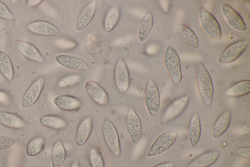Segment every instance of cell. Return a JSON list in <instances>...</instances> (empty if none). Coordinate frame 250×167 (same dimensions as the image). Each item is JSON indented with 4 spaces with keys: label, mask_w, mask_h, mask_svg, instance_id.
<instances>
[{
    "label": "cell",
    "mask_w": 250,
    "mask_h": 167,
    "mask_svg": "<svg viewBox=\"0 0 250 167\" xmlns=\"http://www.w3.org/2000/svg\"><path fill=\"white\" fill-rule=\"evenodd\" d=\"M196 77L202 101L206 106L210 107L212 102L214 87L210 75L202 63L196 66Z\"/></svg>",
    "instance_id": "6da1fadb"
},
{
    "label": "cell",
    "mask_w": 250,
    "mask_h": 167,
    "mask_svg": "<svg viewBox=\"0 0 250 167\" xmlns=\"http://www.w3.org/2000/svg\"><path fill=\"white\" fill-rule=\"evenodd\" d=\"M102 131L104 140L108 148L115 157L121 154L119 136L113 122L107 116H104L102 124Z\"/></svg>",
    "instance_id": "7a4b0ae2"
},
{
    "label": "cell",
    "mask_w": 250,
    "mask_h": 167,
    "mask_svg": "<svg viewBox=\"0 0 250 167\" xmlns=\"http://www.w3.org/2000/svg\"><path fill=\"white\" fill-rule=\"evenodd\" d=\"M164 63L174 84H179L182 79L180 59L175 48L171 45L166 47L164 54Z\"/></svg>",
    "instance_id": "3957f363"
},
{
    "label": "cell",
    "mask_w": 250,
    "mask_h": 167,
    "mask_svg": "<svg viewBox=\"0 0 250 167\" xmlns=\"http://www.w3.org/2000/svg\"><path fill=\"white\" fill-rule=\"evenodd\" d=\"M177 138L175 131L166 132L158 136L149 146L146 156L153 157L159 155L168 150Z\"/></svg>",
    "instance_id": "277c9868"
},
{
    "label": "cell",
    "mask_w": 250,
    "mask_h": 167,
    "mask_svg": "<svg viewBox=\"0 0 250 167\" xmlns=\"http://www.w3.org/2000/svg\"><path fill=\"white\" fill-rule=\"evenodd\" d=\"M198 15L200 24L206 33L214 39L220 40L222 31L215 17L204 6L199 8Z\"/></svg>",
    "instance_id": "5b68a950"
},
{
    "label": "cell",
    "mask_w": 250,
    "mask_h": 167,
    "mask_svg": "<svg viewBox=\"0 0 250 167\" xmlns=\"http://www.w3.org/2000/svg\"><path fill=\"white\" fill-rule=\"evenodd\" d=\"M145 103L149 115L152 118L157 116L161 105V97L158 87L152 78H149L146 85Z\"/></svg>",
    "instance_id": "8992f818"
},
{
    "label": "cell",
    "mask_w": 250,
    "mask_h": 167,
    "mask_svg": "<svg viewBox=\"0 0 250 167\" xmlns=\"http://www.w3.org/2000/svg\"><path fill=\"white\" fill-rule=\"evenodd\" d=\"M114 81L120 92L125 93L128 91L130 84L129 72L126 63L121 57L118 58L115 66Z\"/></svg>",
    "instance_id": "52a82bcc"
},
{
    "label": "cell",
    "mask_w": 250,
    "mask_h": 167,
    "mask_svg": "<svg viewBox=\"0 0 250 167\" xmlns=\"http://www.w3.org/2000/svg\"><path fill=\"white\" fill-rule=\"evenodd\" d=\"M248 45L249 41L246 39L233 42L220 54L217 60L218 63L225 64L234 61L244 52Z\"/></svg>",
    "instance_id": "ba28073f"
},
{
    "label": "cell",
    "mask_w": 250,
    "mask_h": 167,
    "mask_svg": "<svg viewBox=\"0 0 250 167\" xmlns=\"http://www.w3.org/2000/svg\"><path fill=\"white\" fill-rule=\"evenodd\" d=\"M125 125L127 132L132 143L134 144H138L142 136V123L138 115L132 107H130L128 110Z\"/></svg>",
    "instance_id": "9c48e42d"
},
{
    "label": "cell",
    "mask_w": 250,
    "mask_h": 167,
    "mask_svg": "<svg viewBox=\"0 0 250 167\" xmlns=\"http://www.w3.org/2000/svg\"><path fill=\"white\" fill-rule=\"evenodd\" d=\"M45 82L44 77H40L30 85L23 94L21 100V106L23 108H29L38 101L43 91Z\"/></svg>",
    "instance_id": "30bf717a"
},
{
    "label": "cell",
    "mask_w": 250,
    "mask_h": 167,
    "mask_svg": "<svg viewBox=\"0 0 250 167\" xmlns=\"http://www.w3.org/2000/svg\"><path fill=\"white\" fill-rule=\"evenodd\" d=\"M189 96L182 95L172 101L166 108L162 117V121L169 122L178 118L186 109Z\"/></svg>",
    "instance_id": "8fae6325"
},
{
    "label": "cell",
    "mask_w": 250,
    "mask_h": 167,
    "mask_svg": "<svg viewBox=\"0 0 250 167\" xmlns=\"http://www.w3.org/2000/svg\"><path fill=\"white\" fill-rule=\"evenodd\" d=\"M223 15L228 24L234 30L244 32L247 26L241 15L230 5L223 3L221 5Z\"/></svg>",
    "instance_id": "7c38bea8"
},
{
    "label": "cell",
    "mask_w": 250,
    "mask_h": 167,
    "mask_svg": "<svg viewBox=\"0 0 250 167\" xmlns=\"http://www.w3.org/2000/svg\"><path fill=\"white\" fill-rule=\"evenodd\" d=\"M26 29L38 35L52 37L59 34V29L53 24L43 20H36L26 25Z\"/></svg>",
    "instance_id": "4fadbf2b"
},
{
    "label": "cell",
    "mask_w": 250,
    "mask_h": 167,
    "mask_svg": "<svg viewBox=\"0 0 250 167\" xmlns=\"http://www.w3.org/2000/svg\"><path fill=\"white\" fill-rule=\"evenodd\" d=\"M14 46L16 49L28 60L38 63L45 61L44 57L33 45L21 40H16Z\"/></svg>",
    "instance_id": "5bb4252c"
},
{
    "label": "cell",
    "mask_w": 250,
    "mask_h": 167,
    "mask_svg": "<svg viewBox=\"0 0 250 167\" xmlns=\"http://www.w3.org/2000/svg\"><path fill=\"white\" fill-rule=\"evenodd\" d=\"M85 89L90 98L97 104L104 106L109 101L108 94L97 82L89 80L85 84Z\"/></svg>",
    "instance_id": "9a60e30c"
},
{
    "label": "cell",
    "mask_w": 250,
    "mask_h": 167,
    "mask_svg": "<svg viewBox=\"0 0 250 167\" xmlns=\"http://www.w3.org/2000/svg\"><path fill=\"white\" fill-rule=\"evenodd\" d=\"M56 62L64 68L72 71H86L89 70L87 64L80 58L68 54H58L55 57Z\"/></svg>",
    "instance_id": "2e32d148"
},
{
    "label": "cell",
    "mask_w": 250,
    "mask_h": 167,
    "mask_svg": "<svg viewBox=\"0 0 250 167\" xmlns=\"http://www.w3.org/2000/svg\"><path fill=\"white\" fill-rule=\"evenodd\" d=\"M96 6L97 1L93 0L82 9L75 24V30L81 31L89 24L95 15Z\"/></svg>",
    "instance_id": "e0dca14e"
},
{
    "label": "cell",
    "mask_w": 250,
    "mask_h": 167,
    "mask_svg": "<svg viewBox=\"0 0 250 167\" xmlns=\"http://www.w3.org/2000/svg\"><path fill=\"white\" fill-rule=\"evenodd\" d=\"M93 119L87 117L83 119L79 123L77 129L75 144L77 146L84 145L89 139L92 131Z\"/></svg>",
    "instance_id": "ac0fdd59"
},
{
    "label": "cell",
    "mask_w": 250,
    "mask_h": 167,
    "mask_svg": "<svg viewBox=\"0 0 250 167\" xmlns=\"http://www.w3.org/2000/svg\"><path fill=\"white\" fill-rule=\"evenodd\" d=\"M53 103L59 108L66 111H77L82 106L78 98L71 95H63L55 97Z\"/></svg>",
    "instance_id": "d6986e66"
},
{
    "label": "cell",
    "mask_w": 250,
    "mask_h": 167,
    "mask_svg": "<svg viewBox=\"0 0 250 167\" xmlns=\"http://www.w3.org/2000/svg\"><path fill=\"white\" fill-rule=\"evenodd\" d=\"M220 152L217 150L205 152L192 160L187 167H209L219 159Z\"/></svg>",
    "instance_id": "ffe728a7"
},
{
    "label": "cell",
    "mask_w": 250,
    "mask_h": 167,
    "mask_svg": "<svg viewBox=\"0 0 250 167\" xmlns=\"http://www.w3.org/2000/svg\"><path fill=\"white\" fill-rule=\"evenodd\" d=\"M0 124L10 129L22 130L26 123L20 116L13 113L0 111Z\"/></svg>",
    "instance_id": "44dd1931"
},
{
    "label": "cell",
    "mask_w": 250,
    "mask_h": 167,
    "mask_svg": "<svg viewBox=\"0 0 250 167\" xmlns=\"http://www.w3.org/2000/svg\"><path fill=\"white\" fill-rule=\"evenodd\" d=\"M201 135V125L199 116L194 114L190 117L188 126V139L190 145L195 148L198 144Z\"/></svg>",
    "instance_id": "7402d4cb"
},
{
    "label": "cell",
    "mask_w": 250,
    "mask_h": 167,
    "mask_svg": "<svg viewBox=\"0 0 250 167\" xmlns=\"http://www.w3.org/2000/svg\"><path fill=\"white\" fill-rule=\"evenodd\" d=\"M177 31L181 40L184 44L193 48H198V39L190 28L186 25L179 24L177 26Z\"/></svg>",
    "instance_id": "603a6c76"
},
{
    "label": "cell",
    "mask_w": 250,
    "mask_h": 167,
    "mask_svg": "<svg viewBox=\"0 0 250 167\" xmlns=\"http://www.w3.org/2000/svg\"><path fill=\"white\" fill-rule=\"evenodd\" d=\"M230 121V112L227 110L222 113L214 123L212 133L213 138L218 139L222 136L229 128Z\"/></svg>",
    "instance_id": "cb8c5ba5"
},
{
    "label": "cell",
    "mask_w": 250,
    "mask_h": 167,
    "mask_svg": "<svg viewBox=\"0 0 250 167\" xmlns=\"http://www.w3.org/2000/svg\"><path fill=\"white\" fill-rule=\"evenodd\" d=\"M43 126L55 130L65 129L68 125L66 120L61 116L55 115H46L39 118Z\"/></svg>",
    "instance_id": "d4e9b609"
},
{
    "label": "cell",
    "mask_w": 250,
    "mask_h": 167,
    "mask_svg": "<svg viewBox=\"0 0 250 167\" xmlns=\"http://www.w3.org/2000/svg\"><path fill=\"white\" fill-rule=\"evenodd\" d=\"M120 18V10L118 6L110 8L106 13L103 21V27L105 32L113 30L117 25Z\"/></svg>",
    "instance_id": "484cf974"
},
{
    "label": "cell",
    "mask_w": 250,
    "mask_h": 167,
    "mask_svg": "<svg viewBox=\"0 0 250 167\" xmlns=\"http://www.w3.org/2000/svg\"><path fill=\"white\" fill-rule=\"evenodd\" d=\"M250 92V80L239 81L231 86L226 92L225 95L230 97H238L246 95Z\"/></svg>",
    "instance_id": "4316f807"
},
{
    "label": "cell",
    "mask_w": 250,
    "mask_h": 167,
    "mask_svg": "<svg viewBox=\"0 0 250 167\" xmlns=\"http://www.w3.org/2000/svg\"><path fill=\"white\" fill-rule=\"evenodd\" d=\"M66 158V151L61 140H57L54 143L51 152L52 167H61Z\"/></svg>",
    "instance_id": "83f0119b"
},
{
    "label": "cell",
    "mask_w": 250,
    "mask_h": 167,
    "mask_svg": "<svg viewBox=\"0 0 250 167\" xmlns=\"http://www.w3.org/2000/svg\"><path fill=\"white\" fill-rule=\"evenodd\" d=\"M0 72L8 80H12L14 77L12 61L8 54L2 50H0Z\"/></svg>",
    "instance_id": "f1b7e54d"
},
{
    "label": "cell",
    "mask_w": 250,
    "mask_h": 167,
    "mask_svg": "<svg viewBox=\"0 0 250 167\" xmlns=\"http://www.w3.org/2000/svg\"><path fill=\"white\" fill-rule=\"evenodd\" d=\"M153 25V18L151 13H147L140 24L138 38L140 42H144L149 36Z\"/></svg>",
    "instance_id": "f546056e"
},
{
    "label": "cell",
    "mask_w": 250,
    "mask_h": 167,
    "mask_svg": "<svg viewBox=\"0 0 250 167\" xmlns=\"http://www.w3.org/2000/svg\"><path fill=\"white\" fill-rule=\"evenodd\" d=\"M45 146V141L43 137L37 136L32 139L28 143L25 153L27 156L32 157L41 153Z\"/></svg>",
    "instance_id": "4dcf8cb0"
},
{
    "label": "cell",
    "mask_w": 250,
    "mask_h": 167,
    "mask_svg": "<svg viewBox=\"0 0 250 167\" xmlns=\"http://www.w3.org/2000/svg\"><path fill=\"white\" fill-rule=\"evenodd\" d=\"M89 159L91 167H104V158L97 148L92 147L90 150Z\"/></svg>",
    "instance_id": "1f68e13d"
},
{
    "label": "cell",
    "mask_w": 250,
    "mask_h": 167,
    "mask_svg": "<svg viewBox=\"0 0 250 167\" xmlns=\"http://www.w3.org/2000/svg\"><path fill=\"white\" fill-rule=\"evenodd\" d=\"M15 143V140L10 137L0 135V151L7 149Z\"/></svg>",
    "instance_id": "d6a6232c"
},
{
    "label": "cell",
    "mask_w": 250,
    "mask_h": 167,
    "mask_svg": "<svg viewBox=\"0 0 250 167\" xmlns=\"http://www.w3.org/2000/svg\"><path fill=\"white\" fill-rule=\"evenodd\" d=\"M13 18V14L10 9L0 0V18L5 20H11Z\"/></svg>",
    "instance_id": "836d02e7"
},
{
    "label": "cell",
    "mask_w": 250,
    "mask_h": 167,
    "mask_svg": "<svg viewBox=\"0 0 250 167\" xmlns=\"http://www.w3.org/2000/svg\"><path fill=\"white\" fill-rule=\"evenodd\" d=\"M237 154L241 157L250 159V147H241L236 150Z\"/></svg>",
    "instance_id": "e575fe53"
},
{
    "label": "cell",
    "mask_w": 250,
    "mask_h": 167,
    "mask_svg": "<svg viewBox=\"0 0 250 167\" xmlns=\"http://www.w3.org/2000/svg\"><path fill=\"white\" fill-rule=\"evenodd\" d=\"M238 134L241 136L249 135L250 134V121H249L240 128Z\"/></svg>",
    "instance_id": "d590c367"
},
{
    "label": "cell",
    "mask_w": 250,
    "mask_h": 167,
    "mask_svg": "<svg viewBox=\"0 0 250 167\" xmlns=\"http://www.w3.org/2000/svg\"><path fill=\"white\" fill-rule=\"evenodd\" d=\"M175 164L173 162H165L156 165L153 167H174Z\"/></svg>",
    "instance_id": "8d00e7d4"
},
{
    "label": "cell",
    "mask_w": 250,
    "mask_h": 167,
    "mask_svg": "<svg viewBox=\"0 0 250 167\" xmlns=\"http://www.w3.org/2000/svg\"><path fill=\"white\" fill-rule=\"evenodd\" d=\"M31 2H28V7H35L41 3L42 0H29Z\"/></svg>",
    "instance_id": "74e56055"
},
{
    "label": "cell",
    "mask_w": 250,
    "mask_h": 167,
    "mask_svg": "<svg viewBox=\"0 0 250 167\" xmlns=\"http://www.w3.org/2000/svg\"><path fill=\"white\" fill-rule=\"evenodd\" d=\"M69 167H81L79 161L77 160H74L71 164Z\"/></svg>",
    "instance_id": "f35d334b"
},
{
    "label": "cell",
    "mask_w": 250,
    "mask_h": 167,
    "mask_svg": "<svg viewBox=\"0 0 250 167\" xmlns=\"http://www.w3.org/2000/svg\"><path fill=\"white\" fill-rule=\"evenodd\" d=\"M1 35H2V34H1V32H0V37L1 36Z\"/></svg>",
    "instance_id": "ab89813d"
},
{
    "label": "cell",
    "mask_w": 250,
    "mask_h": 167,
    "mask_svg": "<svg viewBox=\"0 0 250 167\" xmlns=\"http://www.w3.org/2000/svg\"></svg>",
    "instance_id": "60d3db41"
}]
</instances>
